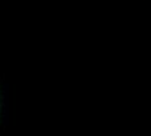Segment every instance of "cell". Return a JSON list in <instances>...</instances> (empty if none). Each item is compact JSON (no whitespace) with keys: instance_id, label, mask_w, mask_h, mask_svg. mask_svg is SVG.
Listing matches in <instances>:
<instances>
[{"instance_id":"obj_1","label":"cell","mask_w":151,"mask_h":136,"mask_svg":"<svg viewBox=\"0 0 151 136\" xmlns=\"http://www.w3.org/2000/svg\"><path fill=\"white\" fill-rule=\"evenodd\" d=\"M8 122V87L0 75V135Z\"/></svg>"}]
</instances>
